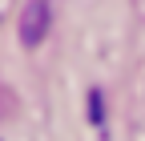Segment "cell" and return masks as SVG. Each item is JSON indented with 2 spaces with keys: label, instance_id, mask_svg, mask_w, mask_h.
Segmentation results:
<instances>
[{
  "label": "cell",
  "instance_id": "cell-1",
  "mask_svg": "<svg viewBox=\"0 0 145 141\" xmlns=\"http://www.w3.org/2000/svg\"><path fill=\"white\" fill-rule=\"evenodd\" d=\"M44 24H48V4H44V0H32V4H28V16H24V40L36 44V40L44 37Z\"/></svg>",
  "mask_w": 145,
  "mask_h": 141
}]
</instances>
